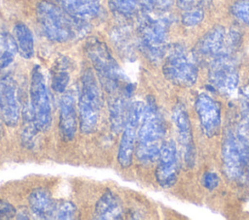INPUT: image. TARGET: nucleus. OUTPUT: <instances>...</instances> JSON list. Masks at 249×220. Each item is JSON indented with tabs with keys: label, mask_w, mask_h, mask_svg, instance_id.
Segmentation results:
<instances>
[{
	"label": "nucleus",
	"mask_w": 249,
	"mask_h": 220,
	"mask_svg": "<svg viewBox=\"0 0 249 220\" xmlns=\"http://www.w3.org/2000/svg\"><path fill=\"white\" fill-rule=\"evenodd\" d=\"M110 10L123 17H131L141 10L140 0H108Z\"/></svg>",
	"instance_id": "nucleus-23"
},
{
	"label": "nucleus",
	"mask_w": 249,
	"mask_h": 220,
	"mask_svg": "<svg viewBox=\"0 0 249 220\" xmlns=\"http://www.w3.org/2000/svg\"><path fill=\"white\" fill-rule=\"evenodd\" d=\"M16 217L18 219H28L29 216H28V211L25 207H20L19 208V211L18 212L17 211V214H16Z\"/></svg>",
	"instance_id": "nucleus-32"
},
{
	"label": "nucleus",
	"mask_w": 249,
	"mask_h": 220,
	"mask_svg": "<svg viewBox=\"0 0 249 220\" xmlns=\"http://www.w3.org/2000/svg\"><path fill=\"white\" fill-rule=\"evenodd\" d=\"M124 215V207L121 199L112 191H106L97 201L93 217L99 220L121 219Z\"/></svg>",
	"instance_id": "nucleus-19"
},
{
	"label": "nucleus",
	"mask_w": 249,
	"mask_h": 220,
	"mask_svg": "<svg viewBox=\"0 0 249 220\" xmlns=\"http://www.w3.org/2000/svg\"><path fill=\"white\" fill-rule=\"evenodd\" d=\"M70 79V65L66 57H62L53 64L52 68V88L58 93L66 90Z\"/></svg>",
	"instance_id": "nucleus-21"
},
{
	"label": "nucleus",
	"mask_w": 249,
	"mask_h": 220,
	"mask_svg": "<svg viewBox=\"0 0 249 220\" xmlns=\"http://www.w3.org/2000/svg\"><path fill=\"white\" fill-rule=\"evenodd\" d=\"M57 200L45 188H36L28 196V205L31 213L39 219H54Z\"/></svg>",
	"instance_id": "nucleus-17"
},
{
	"label": "nucleus",
	"mask_w": 249,
	"mask_h": 220,
	"mask_svg": "<svg viewBox=\"0 0 249 220\" xmlns=\"http://www.w3.org/2000/svg\"><path fill=\"white\" fill-rule=\"evenodd\" d=\"M196 2H197V0H176L178 7L180 9H182L183 11L192 8L194 5H196Z\"/></svg>",
	"instance_id": "nucleus-31"
},
{
	"label": "nucleus",
	"mask_w": 249,
	"mask_h": 220,
	"mask_svg": "<svg viewBox=\"0 0 249 220\" xmlns=\"http://www.w3.org/2000/svg\"><path fill=\"white\" fill-rule=\"evenodd\" d=\"M76 96L72 90L66 91L59 102V131L65 141L74 139L77 131Z\"/></svg>",
	"instance_id": "nucleus-16"
},
{
	"label": "nucleus",
	"mask_w": 249,
	"mask_h": 220,
	"mask_svg": "<svg viewBox=\"0 0 249 220\" xmlns=\"http://www.w3.org/2000/svg\"><path fill=\"white\" fill-rule=\"evenodd\" d=\"M17 209L7 201L0 200V219H12L16 217Z\"/></svg>",
	"instance_id": "nucleus-29"
},
{
	"label": "nucleus",
	"mask_w": 249,
	"mask_h": 220,
	"mask_svg": "<svg viewBox=\"0 0 249 220\" xmlns=\"http://www.w3.org/2000/svg\"><path fill=\"white\" fill-rule=\"evenodd\" d=\"M86 53L95 70L99 83L109 95V100L127 97L132 93L131 83L113 57L108 47L98 39L89 40Z\"/></svg>",
	"instance_id": "nucleus-1"
},
{
	"label": "nucleus",
	"mask_w": 249,
	"mask_h": 220,
	"mask_svg": "<svg viewBox=\"0 0 249 220\" xmlns=\"http://www.w3.org/2000/svg\"><path fill=\"white\" fill-rule=\"evenodd\" d=\"M222 160L224 172L230 179L238 180L246 173L236 135L230 130L224 137Z\"/></svg>",
	"instance_id": "nucleus-13"
},
{
	"label": "nucleus",
	"mask_w": 249,
	"mask_h": 220,
	"mask_svg": "<svg viewBox=\"0 0 249 220\" xmlns=\"http://www.w3.org/2000/svg\"><path fill=\"white\" fill-rule=\"evenodd\" d=\"M227 32L222 25H216L208 30L196 43L194 57L196 61H209L218 56L224 49Z\"/></svg>",
	"instance_id": "nucleus-15"
},
{
	"label": "nucleus",
	"mask_w": 249,
	"mask_h": 220,
	"mask_svg": "<svg viewBox=\"0 0 249 220\" xmlns=\"http://www.w3.org/2000/svg\"><path fill=\"white\" fill-rule=\"evenodd\" d=\"M231 15L249 27V0H236L231 7Z\"/></svg>",
	"instance_id": "nucleus-27"
},
{
	"label": "nucleus",
	"mask_w": 249,
	"mask_h": 220,
	"mask_svg": "<svg viewBox=\"0 0 249 220\" xmlns=\"http://www.w3.org/2000/svg\"><path fill=\"white\" fill-rule=\"evenodd\" d=\"M179 173L178 153L174 141H163L158 157L156 178L158 183L164 188L173 186Z\"/></svg>",
	"instance_id": "nucleus-11"
},
{
	"label": "nucleus",
	"mask_w": 249,
	"mask_h": 220,
	"mask_svg": "<svg viewBox=\"0 0 249 220\" xmlns=\"http://www.w3.org/2000/svg\"><path fill=\"white\" fill-rule=\"evenodd\" d=\"M165 134L164 120L153 98L145 104L143 117L137 132L135 156L142 163L158 160Z\"/></svg>",
	"instance_id": "nucleus-3"
},
{
	"label": "nucleus",
	"mask_w": 249,
	"mask_h": 220,
	"mask_svg": "<svg viewBox=\"0 0 249 220\" xmlns=\"http://www.w3.org/2000/svg\"><path fill=\"white\" fill-rule=\"evenodd\" d=\"M78 113L81 131L85 134L94 132L101 113V90L91 69H87L81 78Z\"/></svg>",
	"instance_id": "nucleus-5"
},
{
	"label": "nucleus",
	"mask_w": 249,
	"mask_h": 220,
	"mask_svg": "<svg viewBox=\"0 0 249 220\" xmlns=\"http://www.w3.org/2000/svg\"><path fill=\"white\" fill-rule=\"evenodd\" d=\"M205 9L198 3V1L192 8L185 10L182 15V23L187 27H194L198 25L204 18Z\"/></svg>",
	"instance_id": "nucleus-24"
},
{
	"label": "nucleus",
	"mask_w": 249,
	"mask_h": 220,
	"mask_svg": "<svg viewBox=\"0 0 249 220\" xmlns=\"http://www.w3.org/2000/svg\"><path fill=\"white\" fill-rule=\"evenodd\" d=\"M77 214V208L73 203L67 200H57L54 212V219L69 220L74 219Z\"/></svg>",
	"instance_id": "nucleus-26"
},
{
	"label": "nucleus",
	"mask_w": 249,
	"mask_h": 220,
	"mask_svg": "<svg viewBox=\"0 0 249 220\" xmlns=\"http://www.w3.org/2000/svg\"><path fill=\"white\" fill-rule=\"evenodd\" d=\"M196 110L204 135L214 137L221 125L220 105L205 93H201L196 100Z\"/></svg>",
	"instance_id": "nucleus-14"
},
{
	"label": "nucleus",
	"mask_w": 249,
	"mask_h": 220,
	"mask_svg": "<svg viewBox=\"0 0 249 220\" xmlns=\"http://www.w3.org/2000/svg\"><path fill=\"white\" fill-rule=\"evenodd\" d=\"M174 0H140L141 12L165 13L173 5Z\"/></svg>",
	"instance_id": "nucleus-25"
},
{
	"label": "nucleus",
	"mask_w": 249,
	"mask_h": 220,
	"mask_svg": "<svg viewBox=\"0 0 249 220\" xmlns=\"http://www.w3.org/2000/svg\"><path fill=\"white\" fill-rule=\"evenodd\" d=\"M162 73L167 80L182 87L193 86L198 75L195 57H190L181 44L168 47L164 55Z\"/></svg>",
	"instance_id": "nucleus-6"
},
{
	"label": "nucleus",
	"mask_w": 249,
	"mask_h": 220,
	"mask_svg": "<svg viewBox=\"0 0 249 220\" xmlns=\"http://www.w3.org/2000/svg\"><path fill=\"white\" fill-rule=\"evenodd\" d=\"M172 119L181 146L183 163L185 167L191 169L196 162V148L189 115L182 104L178 103L174 106L172 110Z\"/></svg>",
	"instance_id": "nucleus-10"
},
{
	"label": "nucleus",
	"mask_w": 249,
	"mask_h": 220,
	"mask_svg": "<svg viewBox=\"0 0 249 220\" xmlns=\"http://www.w3.org/2000/svg\"><path fill=\"white\" fill-rule=\"evenodd\" d=\"M219 176L213 172H206L201 178L202 185L208 190L215 189L219 185Z\"/></svg>",
	"instance_id": "nucleus-28"
},
{
	"label": "nucleus",
	"mask_w": 249,
	"mask_h": 220,
	"mask_svg": "<svg viewBox=\"0 0 249 220\" xmlns=\"http://www.w3.org/2000/svg\"><path fill=\"white\" fill-rule=\"evenodd\" d=\"M55 2L70 16L85 21L97 16L101 9L100 0H55Z\"/></svg>",
	"instance_id": "nucleus-18"
},
{
	"label": "nucleus",
	"mask_w": 249,
	"mask_h": 220,
	"mask_svg": "<svg viewBox=\"0 0 249 220\" xmlns=\"http://www.w3.org/2000/svg\"><path fill=\"white\" fill-rule=\"evenodd\" d=\"M164 13L142 12L137 34L143 54L153 62L160 61L168 48L167 39L171 20Z\"/></svg>",
	"instance_id": "nucleus-4"
},
{
	"label": "nucleus",
	"mask_w": 249,
	"mask_h": 220,
	"mask_svg": "<svg viewBox=\"0 0 249 220\" xmlns=\"http://www.w3.org/2000/svg\"><path fill=\"white\" fill-rule=\"evenodd\" d=\"M30 107L38 131H46L52 123V105L45 77L39 66H35L30 79Z\"/></svg>",
	"instance_id": "nucleus-7"
},
{
	"label": "nucleus",
	"mask_w": 249,
	"mask_h": 220,
	"mask_svg": "<svg viewBox=\"0 0 249 220\" xmlns=\"http://www.w3.org/2000/svg\"><path fill=\"white\" fill-rule=\"evenodd\" d=\"M21 116H22V141L24 142V144L26 146H33L34 141L33 139L36 135V133L38 132L37 126L35 124L34 121V117H33V113H32V110L30 107V104H26L23 108H22V111H21Z\"/></svg>",
	"instance_id": "nucleus-22"
},
{
	"label": "nucleus",
	"mask_w": 249,
	"mask_h": 220,
	"mask_svg": "<svg viewBox=\"0 0 249 220\" xmlns=\"http://www.w3.org/2000/svg\"><path fill=\"white\" fill-rule=\"evenodd\" d=\"M210 84L220 93L232 94L238 84V73L233 63V53L225 49L211 62L208 73Z\"/></svg>",
	"instance_id": "nucleus-9"
},
{
	"label": "nucleus",
	"mask_w": 249,
	"mask_h": 220,
	"mask_svg": "<svg viewBox=\"0 0 249 220\" xmlns=\"http://www.w3.org/2000/svg\"><path fill=\"white\" fill-rule=\"evenodd\" d=\"M0 113L6 125L14 127L20 116L18 87L15 79L10 76L0 79Z\"/></svg>",
	"instance_id": "nucleus-12"
},
{
	"label": "nucleus",
	"mask_w": 249,
	"mask_h": 220,
	"mask_svg": "<svg viewBox=\"0 0 249 220\" xmlns=\"http://www.w3.org/2000/svg\"><path fill=\"white\" fill-rule=\"evenodd\" d=\"M14 38L19 54L25 59H30L34 55V38L29 27L18 22L14 26Z\"/></svg>",
	"instance_id": "nucleus-20"
},
{
	"label": "nucleus",
	"mask_w": 249,
	"mask_h": 220,
	"mask_svg": "<svg viewBox=\"0 0 249 220\" xmlns=\"http://www.w3.org/2000/svg\"><path fill=\"white\" fill-rule=\"evenodd\" d=\"M145 104L133 102L129 105L118 149V162L123 168L130 166L135 152L137 132L143 117Z\"/></svg>",
	"instance_id": "nucleus-8"
},
{
	"label": "nucleus",
	"mask_w": 249,
	"mask_h": 220,
	"mask_svg": "<svg viewBox=\"0 0 249 220\" xmlns=\"http://www.w3.org/2000/svg\"><path fill=\"white\" fill-rule=\"evenodd\" d=\"M36 13L42 32L53 42L65 43L80 38L89 28L85 20L70 16L57 4L49 1L39 3Z\"/></svg>",
	"instance_id": "nucleus-2"
},
{
	"label": "nucleus",
	"mask_w": 249,
	"mask_h": 220,
	"mask_svg": "<svg viewBox=\"0 0 249 220\" xmlns=\"http://www.w3.org/2000/svg\"><path fill=\"white\" fill-rule=\"evenodd\" d=\"M16 52L8 49H4L0 54V69L7 68L14 60Z\"/></svg>",
	"instance_id": "nucleus-30"
}]
</instances>
